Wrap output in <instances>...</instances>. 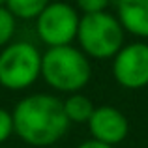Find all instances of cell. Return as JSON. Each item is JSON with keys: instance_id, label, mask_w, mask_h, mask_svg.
<instances>
[{"instance_id": "cell-1", "label": "cell", "mask_w": 148, "mask_h": 148, "mask_svg": "<svg viewBox=\"0 0 148 148\" xmlns=\"http://www.w3.org/2000/svg\"><path fill=\"white\" fill-rule=\"evenodd\" d=\"M11 116L13 131L25 143L34 146L54 145L69 127L64 101L49 94H32L21 99Z\"/></svg>"}, {"instance_id": "cell-2", "label": "cell", "mask_w": 148, "mask_h": 148, "mask_svg": "<svg viewBox=\"0 0 148 148\" xmlns=\"http://www.w3.org/2000/svg\"><path fill=\"white\" fill-rule=\"evenodd\" d=\"M92 68L86 54L71 45L49 47L41 54V77L60 92H79L90 81Z\"/></svg>"}, {"instance_id": "cell-3", "label": "cell", "mask_w": 148, "mask_h": 148, "mask_svg": "<svg viewBox=\"0 0 148 148\" xmlns=\"http://www.w3.org/2000/svg\"><path fill=\"white\" fill-rule=\"evenodd\" d=\"M124 32L118 17L107 11L84 13L79 19L77 40L84 54L92 58H111L122 49Z\"/></svg>"}, {"instance_id": "cell-4", "label": "cell", "mask_w": 148, "mask_h": 148, "mask_svg": "<svg viewBox=\"0 0 148 148\" xmlns=\"http://www.w3.org/2000/svg\"><path fill=\"white\" fill-rule=\"evenodd\" d=\"M41 75V54L28 41L8 43L0 53V84L10 90L28 88Z\"/></svg>"}, {"instance_id": "cell-5", "label": "cell", "mask_w": 148, "mask_h": 148, "mask_svg": "<svg viewBox=\"0 0 148 148\" xmlns=\"http://www.w3.org/2000/svg\"><path fill=\"white\" fill-rule=\"evenodd\" d=\"M79 15L75 8L66 2H49L36 17V30L40 40L49 47L69 45L77 38Z\"/></svg>"}, {"instance_id": "cell-6", "label": "cell", "mask_w": 148, "mask_h": 148, "mask_svg": "<svg viewBox=\"0 0 148 148\" xmlns=\"http://www.w3.org/2000/svg\"><path fill=\"white\" fill-rule=\"evenodd\" d=\"M112 75L124 88H145L148 84V43L137 41L122 45V49L114 54Z\"/></svg>"}, {"instance_id": "cell-7", "label": "cell", "mask_w": 148, "mask_h": 148, "mask_svg": "<svg viewBox=\"0 0 148 148\" xmlns=\"http://www.w3.org/2000/svg\"><path fill=\"white\" fill-rule=\"evenodd\" d=\"M88 127H90L92 139L114 146L127 137L130 122L118 109L111 107V105H103V107L94 109L88 120Z\"/></svg>"}, {"instance_id": "cell-8", "label": "cell", "mask_w": 148, "mask_h": 148, "mask_svg": "<svg viewBox=\"0 0 148 148\" xmlns=\"http://www.w3.org/2000/svg\"><path fill=\"white\" fill-rule=\"evenodd\" d=\"M118 21L130 34L148 40V0H118Z\"/></svg>"}, {"instance_id": "cell-9", "label": "cell", "mask_w": 148, "mask_h": 148, "mask_svg": "<svg viewBox=\"0 0 148 148\" xmlns=\"http://www.w3.org/2000/svg\"><path fill=\"white\" fill-rule=\"evenodd\" d=\"M94 105L92 101L83 94H71L68 99L64 101V112L68 116L69 124L71 122H77V124H83V122H88L94 112Z\"/></svg>"}, {"instance_id": "cell-10", "label": "cell", "mask_w": 148, "mask_h": 148, "mask_svg": "<svg viewBox=\"0 0 148 148\" xmlns=\"http://www.w3.org/2000/svg\"><path fill=\"white\" fill-rule=\"evenodd\" d=\"M51 0H8L6 8L17 19H36Z\"/></svg>"}, {"instance_id": "cell-11", "label": "cell", "mask_w": 148, "mask_h": 148, "mask_svg": "<svg viewBox=\"0 0 148 148\" xmlns=\"http://www.w3.org/2000/svg\"><path fill=\"white\" fill-rule=\"evenodd\" d=\"M15 15L8 10L6 6L0 8V47L10 43V40L13 38L15 32Z\"/></svg>"}, {"instance_id": "cell-12", "label": "cell", "mask_w": 148, "mask_h": 148, "mask_svg": "<svg viewBox=\"0 0 148 148\" xmlns=\"http://www.w3.org/2000/svg\"><path fill=\"white\" fill-rule=\"evenodd\" d=\"M13 133V116L6 109H0V145Z\"/></svg>"}, {"instance_id": "cell-13", "label": "cell", "mask_w": 148, "mask_h": 148, "mask_svg": "<svg viewBox=\"0 0 148 148\" xmlns=\"http://www.w3.org/2000/svg\"><path fill=\"white\" fill-rule=\"evenodd\" d=\"M75 2L84 13H98V11H105L109 0H75Z\"/></svg>"}, {"instance_id": "cell-14", "label": "cell", "mask_w": 148, "mask_h": 148, "mask_svg": "<svg viewBox=\"0 0 148 148\" xmlns=\"http://www.w3.org/2000/svg\"><path fill=\"white\" fill-rule=\"evenodd\" d=\"M77 148H114V146L105 145V143H99V141H96V139H92V141H86V143H83V145H79Z\"/></svg>"}, {"instance_id": "cell-15", "label": "cell", "mask_w": 148, "mask_h": 148, "mask_svg": "<svg viewBox=\"0 0 148 148\" xmlns=\"http://www.w3.org/2000/svg\"><path fill=\"white\" fill-rule=\"evenodd\" d=\"M6 4H8V0H0V8H2V6H6Z\"/></svg>"}]
</instances>
